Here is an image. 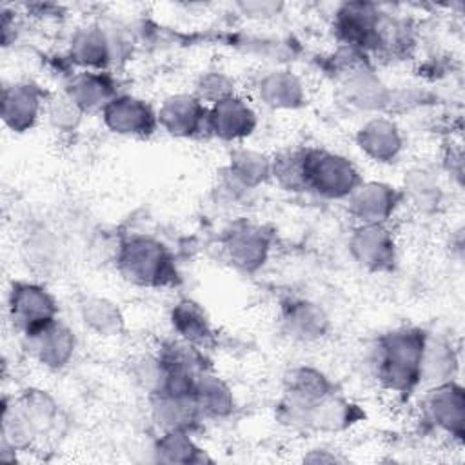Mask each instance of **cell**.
Returning <instances> with one entry per match:
<instances>
[{"instance_id":"cell-13","label":"cell","mask_w":465,"mask_h":465,"mask_svg":"<svg viewBox=\"0 0 465 465\" xmlns=\"http://www.w3.org/2000/svg\"><path fill=\"white\" fill-rule=\"evenodd\" d=\"M358 143L372 160L392 162L401 149V136L391 120L374 118L358 131Z\"/></svg>"},{"instance_id":"cell-11","label":"cell","mask_w":465,"mask_h":465,"mask_svg":"<svg viewBox=\"0 0 465 465\" xmlns=\"http://www.w3.org/2000/svg\"><path fill=\"white\" fill-rule=\"evenodd\" d=\"M380 15L372 4H343L336 13L338 36L351 47H372Z\"/></svg>"},{"instance_id":"cell-19","label":"cell","mask_w":465,"mask_h":465,"mask_svg":"<svg viewBox=\"0 0 465 465\" xmlns=\"http://www.w3.org/2000/svg\"><path fill=\"white\" fill-rule=\"evenodd\" d=\"M283 325L294 338L316 340L327 329V316L314 303L291 302L283 311Z\"/></svg>"},{"instance_id":"cell-3","label":"cell","mask_w":465,"mask_h":465,"mask_svg":"<svg viewBox=\"0 0 465 465\" xmlns=\"http://www.w3.org/2000/svg\"><path fill=\"white\" fill-rule=\"evenodd\" d=\"M305 189H312L327 198H343L360 185L356 167L343 156L307 149L303 151Z\"/></svg>"},{"instance_id":"cell-10","label":"cell","mask_w":465,"mask_h":465,"mask_svg":"<svg viewBox=\"0 0 465 465\" xmlns=\"http://www.w3.org/2000/svg\"><path fill=\"white\" fill-rule=\"evenodd\" d=\"M158 124L174 136H193L207 125L205 105L198 96L176 94L167 98L158 109Z\"/></svg>"},{"instance_id":"cell-12","label":"cell","mask_w":465,"mask_h":465,"mask_svg":"<svg viewBox=\"0 0 465 465\" xmlns=\"http://www.w3.org/2000/svg\"><path fill=\"white\" fill-rule=\"evenodd\" d=\"M349 198L351 213L361 223H383L398 202L394 189L380 182L360 183Z\"/></svg>"},{"instance_id":"cell-27","label":"cell","mask_w":465,"mask_h":465,"mask_svg":"<svg viewBox=\"0 0 465 465\" xmlns=\"http://www.w3.org/2000/svg\"><path fill=\"white\" fill-rule=\"evenodd\" d=\"M82 109L65 94L53 100L49 105V118L56 127H74Z\"/></svg>"},{"instance_id":"cell-9","label":"cell","mask_w":465,"mask_h":465,"mask_svg":"<svg viewBox=\"0 0 465 465\" xmlns=\"http://www.w3.org/2000/svg\"><path fill=\"white\" fill-rule=\"evenodd\" d=\"M25 338L33 356L45 367L58 369L65 365L74 351V336L71 329L58 320L49 322L31 334H25Z\"/></svg>"},{"instance_id":"cell-20","label":"cell","mask_w":465,"mask_h":465,"mask_svg":"<svg viewBox=\"0 0 465 465\" xmlns=\"http://www.w3.org/2000/svg\"><path fill=\"white\" fill-rule=\"evenodd\" d=\"M173 327L182 336L183 341L193 345H203L211 340V325L205 312L200 309L198 303L191 300H182L173 309Z\"/></svg>"},{"instance_id":"cell-24","label":"cell","mask_w":465,"mask_h":465,"mask_svg":"<svg viewBox=\"0 0 465 465\" xmlns=\"http://www.w3.org/2000/svg\"><path fill=\"white\" fill-rule=\"evenodd\" d=\"M229 173L242 187H256L271 174V160L249 149H238L231 156Z\"/></svg>"},{"instance_id":"cell-23","label":"cell","mask_w":465,"mask_h":465,"mask_svg":"<svg viewBox=\"0 0 465 465\" xmlns=\"http://www.w3.org/2000/svg\"><path fill=\"white\" fill-rule=\"evenodd\" d=\"M80 314L85 325H89L100 336H114L124 325L118 307L107 298L85 296L80 302Z\"/></svg>"},{"instance_id":"cell-16","label":"cell","mask_w":465,"mask_h":465,"mask_svg":"<svg viewBox=\"0 0 465 465\" xmlns=\"http://www.w3.org/2000/svg\"><path fill=\"white\" fill-rule=\"evenodd\" d=\"M40 111V93L29 84H16L4 91V120L15 129L24 131L33 125Z\"/></svg>"},{"instance_id":"cell-7","label":"cell","mask_w":465,"mask_h":465,"mask_svg":"<svg viewBox=\"0 0 465 465\" xmlns=\"http://www.w3.org/2000/svg\"><path fill=\"white\" fill-rule=\"evenodd\" d=\"M102 111L105 124L118 134L143 136L153 133L158 122L151 107L133 96H114Z\"/></svg>"},{"instance_id":"cell-21","label":"cell","mask_w":465,"mask_h":465,"mask_svg":"<svg viewBox=\"0 0 465 465\" xmlns=\"http://www.w3.org/2000/svg\"><path fill=\"white\" fill-rule=\"evenodd\" d=\"M193 398L200 412L213 416H223L232 409V394L227 385L205 371L196 376Z\"/></svg>"},{"instance_id":"cell-15","label":"cell","mask_w":465,"mask_h":465,"mask_svg":"<svg viewBox=\"0 0 465 465\" xmlns=\"http://www.w3.org/2000/svg\"><path fill=\"white\" fill-rule=\"evenodd\" d=\"M225 249L234 265L245 271H252L265 262L269 242L262 229L242 227L229 234Z\"/></svg>"},{"instance_id":"cell-2","label":"cell","mask_w":465,"mask_h":465,"mask_svg":"<svg viewBox=\"0 0 465 465\" xmlns=\"http://www.w3.org/2000/svg\"><path fill=\"white\" fill-rule=\"evenodd\" d=\"M118 263L122 274L138 285L158 287L174 276L167 249L149 236H131L125 240L118 252Z\"/></svg>"},{"instance_id":"cell-17","label":"cell","mask_w":465,"mask_h":465,"mask_svg":"<svg viewBox=\"0 0 465 465\" xmlns=\"http://www.w3.org/2000/svg\"><path fill=\"white\" fill-rule=\"evenodd\" d=\"M71 56L84 67H104L113 56L107 33L98 25L78 29L71 42Z\"/></svg>"},{"instance_id":"cell-26","label":"cell","mask_w":465,"mask_h":465,"mask_svg":"<svg viewBox=\"0 0 465 465\" xmlns=\"http://www.w3.org/2000/svg\"><path fill=\"white\" fill-rule=\"evenodd\" d=\"M227 96H232V89H231V82L218 73L207 74L202 78L200 85H198V100L203 104V100H207L209 104H216Z\"/></svg>"},{"instance_id":"cell-4","label":"cell","mask_w":465,"mask_h":465,"mask_svg":"<svg viewBox=\"0 0 465 465\" xmlns=\"http://www.w3.org/2000/svg\"><path fill=\"white\" fill-rule=\"evenodd\" d=\"M9 311L16 327L31 334L49 322L56 320L53 296L35 283H15L9 296Z\"/></svg>"},{"instance_id":"cell-18","label":"cell","mask_w":465,"mask_h":465,"mask_svg":"<svg viewBox=\"0 0 465 465\" xmlns=\"http://www.w3.org/2000/svg\"><path fill=\"white\" fill-rule=\"evenodd\" d=\"M67 96L82 109H94V107H105L114 96H113V84L111 80L102 73L84 71L76 74L71 80V85L67 89Z\"/></svg>"},{"instance_id":"cell-25","label":"cell","mask_w":465,"mask_h":465,"mask_svg":"<svg viewBox=\"0 0 465 465\" xmlns=\"http://www.w3.org/2000/svg\"><path fill=\"white\" fill-rule=\"evenodd\" d=\"M407 191L412 198V202L420 207V209H429L434 203H438L440 198V191L438 185L429 178L427 173L418 171L414 173V176L409 180Z\"/></svg>"},{"instance_id":"cell-5","label":"cell","mask_w":465,"mask_h":465,"mask_svg":"<svg viewBox=\"0 0 465 465\" xmlns=\"http://www.w3.org/2000/svg\"><path fill=\"white\" fill-rule=\"evenodd\" d=\"M425 412L438 429L461 440L465 420V398L463 389L458 383L447 381L434 385L427 392Z\"/></svg>"},{"instance_id":"cell-6","label":"cell","mask_w":465,"mask_h":465,"mask_svg":"<svg viewBox=\"0 0 465 465\" xmlns=\"http://www.w3.org/2000/svg\"><path fill=\"white\" fill-rule=\"evenodd\" d=\"M351 251L371 271H385L394 263V240L383 223H361L351 238Z\"/></svg>"},{"instance_id":"cell-1","label":"cell","mask_w":465,"mask_h":465,"mask_svg":"<svg viewBox=\"0 0 465 465\" xmlns=\"http://www.w3.org/2000/svg\"><path fill=\"white\" fill-rule=\"evenodd\" d=\"M425 334L398 329L378 340L374 369L380 381L394 392H411L420 383V363Z\"/></svg>"},{"instance_id":"cell-22","label":"cell","mask_w":465,"mask_h":465,"mask_svg":"<svg viewBox=\"0 0 465 465\" xmlns=\"http://www.w3.org/2000/svg\"><path fill=\"white\" fill-rule=\"evenodd\" d=\"M260 96L272 107L289 109L300 105L303 89L300 80L289 71H274L260 82Z\"/></svg>"},{"instance_id":"cell-14","label":"cell","mask_w":465,"mask_h":465,"mask_svg":"<svg viewBox=\"0 0 465 465\" xmlns=\"http://www.w3.org/2000/svg\"><path fill=\"white\" fill-rule=\"evenodd\" d=\"M458 367V358L452 345L441 338H427L423 343L420 363V383L427 381L432 387L452 381Z\"/></svg>"},{"instance_id":"cell-8","label":"cell","mask_w":465,"mask_h":465,"mask_svg":"<svg viewBox=\"0 0 465 465\" xmlns=\"http://www.w3.org/2000/svg\"><path fill=\"white\" fill-rule=\"evenodd\" d=\"M256 114L238 96H227L216 102L207 113V127L222 140H240L252 133Z\"/></svg>"}]
</instances>
